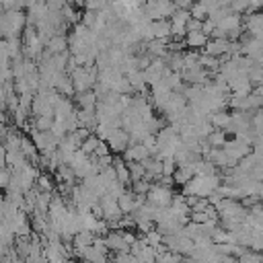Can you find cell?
<instances>
[{
	"label": "cell",
	"mask_w": 263,
	"mask_h": 263,
	"mask_svg": "<svg viewBox=\"0 0 263 263\" xmlns=\"http://www.w3.org/2000/svg\"><path fill=\"white\" fill-rule=\"evenodd\" d=\"M201 31H203L205 35H212V33L216 31V23H214L212 18H205V21H203V27H201Z\"/></svg>",
	"instance_id": "obj_9"
},
{
	"label": "cell",
	"mask_w": 263,
	"mask_h": 263,
	"mask_svg": "<svg viewBox=\"0 0 263 263\" xmlns=\"http://www.w3.org/2000/svg\"><path fill=\"white\" fill-rule=\"evenodd\" d=\"M171 29H173L171 18L152 21V33H154V39H166V37L171 35Z\"/></svg>",
	"instance_id": "obj_3"
},
{
	"label": "cell",
	"mask_w": 263,
	"mask_h": 263,
	"mask_svg": "<svg viewBox=\"0 0 263 263\" xmlns=\"http://www.w3.org/2000/svg\"><path fill=\"white\" fill-rule=\"evenodd\" d=\"M208 140H210V144H214V148H216V146L224 144V134H222V132H212Z\"/></svg>",
	"instance_id": "obj_7"
},
{
	"label": "cell",
	"mask_w": 263,
	"mask_h": 263,
	"mask_svg": "<svg viewBox=\"0 0 263 263\" xmlns=\"http://www.w3.org/2000/svg\"><path fill=\"white\" fill-rule=\"evenodd\" d=\"M201 27H203V21H197V18H189V23H187V31H201Z\"/></svg>",
	"instance_id": "obj_8"
},
{
	"label": "cell",
	"mask_w": 263,
	"mask_h": 263,
	"mask_svg": "<svg viewBox=\"0 0 263 263\" xmlns=\"http://www.w3.org/2000/svg\"><path fill=\"white\" fill-rule=\"evenodd\" d=\"M205 51L208 55H222V53H228L230 51V41L228 39H214L205 45Z\"/></svg>",
	"instance_id": "obj_4"
},
{
	"label": "cell",
	"mask_w": 263,
	"mask_h": 263,
	"mask_svg": "<svg viewBox=\"0 0 263 263\" xmlns=\"http://www.w3.org/2000/svg\"><path fill=\"white\" fill-rule=\"evenodd\" d=\"M189 10H191V16L197 18V21H205L210 16V8L205 4H201V2H193V6Z\"/></svg>",
	"instance_id": "obj_6"
},
{
	"label": "cell",
	"mask_w": 263,
	"mask_h": 263,
	"mask_svg": "<svg viewBox=\"0 0 263 263\" xmlns=\"http://www.w3.org/2000/svg\"><path fill=\"white\" fill-rule=\"evenodd\" d=\"M148 197H150V201H152L154 205H168V203L173 201V193H171V189L164 187V185L152 187L150 193H148Z\"/></svg>",
	"instance_id": "obj_1"
},
{
	"label": "cell",
	"mask_w": 263,
	"mask_h": 263,
	"mask_svg": "<svg viewBox=\"0 0 263 263\" xmlns=\"http://www.w3.org/2000/svg\"><path fill=\"white\" fill-rule=\"evenodd\" d=\"M185 43L195 49V47H205L210 41H208V35L203 31H189L185 35Z\"/></svg>",
	"instance_id": "obj_5"
},
{
	"label": "cell",
	"mask_w": 263,
	"mask_h": 263,
	"mask_svg": "<svg viewBox=\"0 0 263 263\" xmlns=\"http://www.w3.org/2000/svg\"><path fill=\"white\" fill-rule=\"evenodd\" d=\"M216 27H218L220 31H224L226 35H230L234 29H240V14H238V12H230V14L224 16Z\"/></svg>",
	"instance_id": "obj_2"
}]
</instances>
